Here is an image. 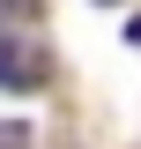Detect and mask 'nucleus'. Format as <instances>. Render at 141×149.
I'll return each instance as SVG.
<instances>
[{
    "instance_id": "obj_1",
    "label": "nucleus",
    "mask_w": 141,
    "mask_h": 149,
    "mask_svg": "<svg viewBox=\"0 0 141 149\" xmlns=\"http://www.w3.org/2000/svg\"><path fill=\"white\" fill-rule=\"evenodd\" d=\"M45 82H52V52H45L37 37H15V30H0V90L30 97V90H45Z\"/></svg>"
},
{
    "instance_id": "obj_2",
    "label": "nucleus",
    "mask_w": 141,
    "mask_h": 149,
    "mask_svg": "<svg viewBox=\"0 0 141 149\" xmlns=\"http://www.w3.org/2000/svg\"><path fill=\"white\" fill-rule=\"evenodd\" d=\"M0 149H30V127L22 119H0Z\"/></svg>"
},
{
    "instance_id": "obj_3",
    "label": "nucleus",
    "mask_w": 141,
    "mask_h": 149,
    "mask_svg": "<svg viewBox=\"0 0 141 149\" xmlns=\"http://www.w3.org/2000/svg\"><path fill=\"white\" fill-rule=\"evenodd\" d=\"M0 15H37V0H0Z\"/></svg>"
}]
</instances>
